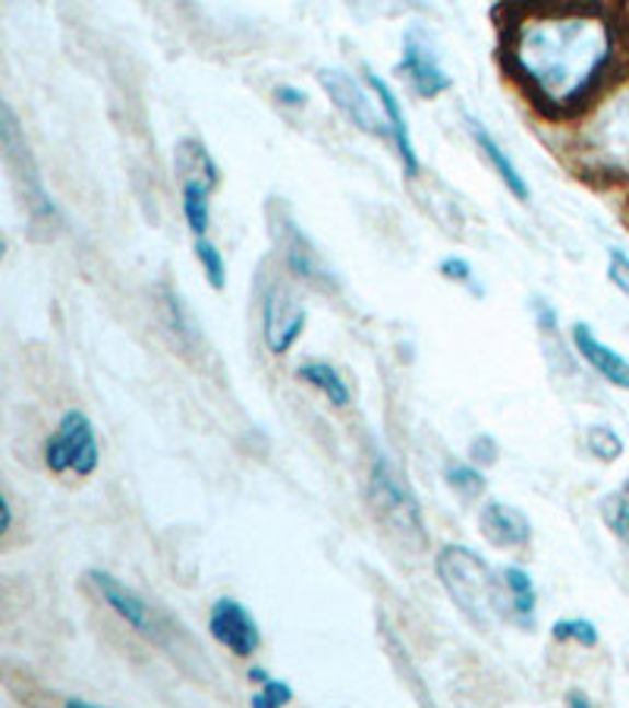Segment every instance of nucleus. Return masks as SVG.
<instances>
[{
    "mask_svg": "<svg viewBox=\"0 0 629 708\" xmlns=\"http://www.w3.org/2000/svg\"><path fill=\"white\" fill-rule=\"evenodd\" d=\"M627 35L620 10L554 0V7L526 13L510 26L506 67L535 104L551 114H576L620 79Z\"/></svg>",
    "mask_w": 629,
    "mask_h": 708,
    "instance_id": "f257e3e1",
    "label": "nucleus"
},
{
    "mask_svg": "<svg viewBox=\"0 0 629 708\" xmlns=\"http://www.w3.org/2000/svg\"><path fill=\"white\" fill-rule=\"evenodd\" d=\"M434 570L453 605L459 607V614L469 617L476 627H488L494 617L513 620L503 573L498 577L494 567L485 557H478L473 548L444 545L441 555L434 557Z\"/></svg>",
    "mask_w": 629,
    "mask_h": 708,
    "instance_id": "f03ea898",
    "label": "nucleus"
},
{
    "mask_svg": "<svg viewBox=\"0 0 629 708\" xmlns=\"http://www.w3.org/2000/svg\"><path fill=\"white\" fill-rule=\"evenodd\" d=\"M579 154L595 177L629 183V70L592 104L579 132Z\"/></svg>",
    "mask_w": 629,
    "mask_h": 708,
    "instance_id": "7ed1b4c3",
    "label": "nucleus"
},
{
    "mask_svg": "<svg viewBox=\"0 0 629 708\" xmlns=\"http://www.w3.org/2000/svg\"><path fill=\"white\" fill-rule=\"evenodd\" d=\"M369 507L387 535H394L406 552L422 555L428 548V530L422 504L406 481L394 460L387 454H375L369 469Z\"/></svg>",
    "mask_w": 629,
    "mask_h": 708,
    "instance_id": "20e7f679",
    "label": "nucleus"
},
{
    "mask_svg": "<svg viewBox=\"0 0 629 708\" xmlns=\"http://www.w3.org/2000/svg\"><path fill=\"white\" fill-rule=\"evenodd\" d=\"M89 582L95 585L104 605L110 607L124 624H129L139 636H145L149 642H154L164 652H176L179 655V642H189V636L183 632V627L176 624L167 611H161L158 605H151L149 599H142L136 589H129L126 582L117 577L104 573V570H92Z\"/></svg>",
    "mask_w": 629,
    "mask_h": 708,
    "instance_id": "39448f33",
    "label": "nucleus"
},
{
    "mask_svg": "<svg viewBox=\"0 0 629 708\" xmlns=\"http://www.w3.org/2000/svg\"><path fill=\"white\" fill-rule=\"evenodd\" d=\"M0 142H3V158H7V167H10L13 183H16L20 196H23L28 218L35 224H42V228L54 230L57 221H60V211H57V205L45 189V179H42V171L35 164V154L28 149V139L20 129V120L10 111V104L0 107Z\"/></svg>",
    "mask_w": 629,
    "mask_h": 708,
    "instance_id": "423d86ee",
    "label": "nucleus"
},
{
    "mask_svg": "<svg viewBox=\"0 0 629 708\" xmlns=\"http://www.w3.org/2000/svg\"><path fill=\"white\" fill-rule=\"evenodd\" d=\"M258 312H261V337L265 347L275 356H287L305 330V305L296 297L293 283L283 275H268V268H261L258 275Z\"/></svg>",
    "mask_w": 629,
    "mask_h": 708,
    "instance_id": "0eeeda50",
    "label": "nucleus"
},
{
    "mask_svg": "<svg viewBox=\"0 0 629 708\" xmlns=\"http://www.w3.org/2000/svg\"><path fill=\"white\" fill-rule=\"evenodd\" d=\"M268 224H271V236H275L277 253L283 262V271L290 278L312 283L318 290H334V275L325 265L322 253L315 249V243L308 240V233L300 228V221L293 218V211L283 202L268 205Z\"/></svg>",
    "mask_w": 629,
    "mask_h": 708,
    "instance_id": "6e6552de",
    "label": "nucleus"
},
{
    "mask_svg": "<svg viewBox=\"0 0 629 708\" xmlns=\"http://www.w3.org/2000/svg\"><path fill=\"white\" fill-rule=\"evenodd\" d=\"M98 438L95 426L89 422L85 413L70 409L57 422V431L45 441V466L50 473H75V476H92L98 469Z\"/></svg>",
    "mask_w": 629,
    "mask_h": 708,
    "instance_id": "1a4fd4ad",
    "label": "nucleus"
},
{
    "mask_svg": "<svg viewBox=\"0 0 629 708\" xmlns=\"http://www.w3.org/2000/svg\"><path fill=\"white\" fill-rule=\"evenodd\" d=\"M318 85L325 89V95L343 114L347 124H352V127L359 129V132H365V136L391 139V127H387L384 114H377L372 95L365 92V85L352 77V73L337 70V67H327V70L318 73Z\"/></svg>",
    "mask_w": 629,
    "mask_h": 708,
    "instance_id": "9d476101",
    "label": "nucleus"
},
{
    "mask_svg": "<svg viewBox=\"0 0 629 708\" xmlns=\"http://www.w3.org/2000/svg\"><path fill=\"white\" fill-rule=\"evenodd\" d=\"M400 73L412 85V92L428 102L444 95L453 85V77H447V70L441 67V57L434 51L431 38L419 26L406 28V35H403Z\"/></svg>",
    "mask_w": 629,
    "mask_h": 708,
    "instance_id": "9b49d317",
    "label": "nucleus"
},
{
    "mask_svg": "<svg viewBox=\"0 0 629 708\" xmlns=\"http://www.w3.org/2000/svg\"><path fill=\"white\" fill-rule=\"evenodd\" d=\"M208 632L236 658H249L261 646V630L252 611L236 599H218L208 614Z\"/></svg>",
    "mask_w": 629,
    "mask_h": 708,
    "instance_id": "f8f14e48",
    "label": "nucleus"
},
{
    "mask_svg": "<svg viewBox=\"0 0 629 708\" xmlns=\"http://www.w3.org/2000/svg\"><path fill=\"white\" fill-rule=\"evenodd\" d=\"M365 85L372 89V95L377 98V107H381V114H384V120L391 127V142L397 146L403 174L416 177L422 171V164H419V154H416V142H412V132H409V120H406L400 95L394 92V85L387 79L377 77L375 70H365Z\"/></svg>",
    "mask_w": 629,
    "mask_h": 708,
    "instance_id": "ddd939ff",
    "label": "nucleus"
},
{
    "mask_svg": "<svg viewBox=\"0 0 629 708\" xmlns=\"http://www.w3.org/2000/svg\"><path fill=\"white\" fill-rule=\"evenodd\" d=\"M570 337H573V347H576V353L582 356V362H589V369L604 379L610 387H617V391H627L629 394V359L617 347H610L607 340H602L592 325H585V322H576L573 330H570Z\"/></svg>",
    "mask_w": 629,
    "mask_h": 708,
    "instance_id": "4468645a",
    "label": "nucleus"
},
{
    "mask_svg": "<svg viewBox=\"0 0 629 708\" xmlns=\"http://www.w3.org/2000/svg\"><path fill=\"white\" fill-rule=\"evenodd\" d=\"M466 120V132H469V139L476 142L478 154L491 164V171L501 177V183L520 199V202H528L532 199V189H528V179L520 174V167H516V161L510 158V152L503 149L501 142L491 136V129L485 127L478 117H473V114H466L463 117Z\"/></svg>",
    "mask_w": 629,
    "mask_h": 708,
    "instance_id": "2eb2a0df",
    "label": "nucleus"
},
{
    "mask_svg": "<svg viewBox=\"0 0 629 708\" xmlns=\"http://www.w3.org/2000/svg\"><path fill=\"white\" fill-rule=\"evenodd\" d=\"M478 526L494 548H526L532 542V523L526 513L503 501H488L481 507Z\"/></svg>",
    "mask_w": 629,
    "mask_h": 708,
    "instance_id": "dca6fc26",
    "label": "nucleus"
},
{
    "mask_svg": "<svg viewBox=\"0 0 629 708\" xmlns=\"http://www.w3.org/2000/svg\"><path fill=\"white\" fill-rule=\"evenodd\" d=\"M174 171L176 177H179V183H183V179H201V183H208V186H214V189H218V183H221V171H218L214 158H211V152L205 149V142L196 139V136H186V139L176 142Z\"/></svg>",
    "mask_w": 629,
    "mask_h": 708,
    "instance_id": "f3484780",
    "label": "nucleus"
},
{
    "mask_svg": "<svg viewBox=\"0 0 629 708\" xmlns=\"http://www.w3.org/2000/svg\"><path fill=\"white\" fill-rule=\"evenodd\" d=\"M211 193L214 186L201 179H183L179 183V205H183V221L193 236H208L211 228Z\"/></svg>",
    "mask_w": 629,
    "mask_h": 708,
    "instance_id": "a211bd4d",
    "label": "nucleus"
},
{
    "mask_svg": "<svg viewBox=\"0 0 629 708\" xmlns=\"http://www.w3.org/2000/svg\"><path fill=\"white\" fill-rule=\"evenodd\" d=\"M296 375H300V381H305L308 387H315L318 394H325L327 404H334V406L350 404V387H347V381L340 379V372H337L330 362H325V359L302 362L300 369H296Z\"/></svg>",
    "mask_w": 629,
    "mask_h": 708,
    "instance_id": "6ab92c4d",
    "label": "nucleus"
},
{
    "mask_svg": "<svg viewBox=\"0 0 629 708\" xmlns=\"http://www.w3.org/2000/svg\"><path fill=\"white\" fill-rule=\"evenodd\" d=\"M503 585L510 595V607H513V620L532 627L535 624V605H538V592L535 582L528 577V570L523 567H503Z\"/></svg>",
    "mask_w": 629,
    "mask_h": 708,
    "instance_id": "aec40b11",
    "label": "nucleus"
},
{
    "mask_svg": "<svg viewBox=\"0 0 629 708\" xmlns=\"http://www.w3.org/2000/svg\"><path fill=\"white\" fill-rule=\"evenodd\" d=\"M444 479L451 485L453 491L459 495V498H478V495H485V476H481V469L473 466V463H459V460H447V466H444Z\"/></svg>",
    "mask_w": 629,
    "mask_h": 708,
    "instance_id": "412c9836",
    "label": "nucleus"
},
{
    "mask_svg": "<svg viewBox=\"0 0 629 708\" xmlns=\"http://www.w3.org/2000/svg\"><path fill=\"white\" fill-rule=\"evenodd\" d=\"M193 253H196V262L201 265V275L205 280L214 287V290H224L226 287V262L224 253L208 240V236H196V243H193Z\"/></svg>",
    "mask_w": 629,
    "mask_h": 708,
    "instance_id": "4be33fe9",
    "label": "nucleus"
},
{
    "mask_svg": "<svg viewBox=\"0 0 629 708\" xmlns=\"http://www.w3.org/2000/svg\"><path fill=\"white\" fill-rule=\"evenodd\" d=\"M551 636L557 642H576L582 649H595L602 632L589 617H563L551 627Z\"/></svg>",
    "mask_w": 629,
    "mask_h": 708,
    "instance_id": "5701e85b",
    "label": "nucleus"
},
{
    "mask_svg": "<svg viewBox=\"0 0 629 708\" xmlns=\"http://www.w3.org/2000/svg\"><path fill=\"white\" fill-rule=\"evenodd\" d=\"M585 448H589V454L595 456V460H602V463H617L624 456V438L610 429V426H589V431H585Z\"/></svg>",
    "mask_w": 629,
    "mask_h": 708,
    "instance_id": "b1692460",
    "label": "nucleus"
},
{
    "mask_svg": "<svg viewBox=\"0 0 629 708\" xmlns=\"http://www.w3.org/2000/svg\"><path fill=\"white\" fill-rule=\"evenodd\" d=\"M164 305H167V322H171V328L176 330V337H179L186 347H193V344H196V337H199V330H196V322H193L189 309H186L183 300H179V293L164 290Z\"/></svg>",
    "mask_w": 629,
    "mask_h": 708,
    "instance_id": "393cba45",
    "label": "nucleus"
},
{
    "mask_svg": "<svg viewBox=\"0 0 629 708\" xmlns=\"http://www.w3.org/2000/svg\"><path fill=\"white\" fill-rule=\"evenodd\" d=\"M607 280H610V287L629 300V253L627 249H620V246H610L607 249Z\"/></svg>",
    "mask_w": 629,
    "mask_h": 708,
    "instance_id": "a878e982",
    "label": "nucleus"
},
{
    "mask_svg": "<svg viewBox=\"0 0 629 708\" xmlns=\"http://www.w3.org/2000/svg\"><path fill=\"white\" fill-rule=\"evenodd\" d=\"M293 703V686L283 681L271 677L268 683H261V693L252 696V706L255 708H277V706H290Z\"/></svg>",
    "mask_w": 629,
    "mask_h": 708,
    "instance_id": "bb28decb",
    "label": "nucleus"
},
{
    "mask_svg": "<svg viewBox=\"0 0 629 708\" xmlns=\"http://www.w3.org/2000/svg\"><path fill=\"white\" fill-rule=\"evenodd\" d=\"M438 271H441V278L453 280V283H463V287H473V278H476L473 265H469L463 255H447V258H441ZM473 293H478L476 287H473Z\"/></svg>",
    "mask_w": 629,
    "mask_h": 708,
    "instance_id": "cd10ccee",
    "label": "nucleus"
},
{
    "mask_svg": "<svg viewBox=\"0 0 629 708\" xmlns=\"http://www.w3.org/2000/svg\"><path fill=\"white\" fill-rule=\"evenodd\" d=\"M532 312H535V325L545 337H560V318H557V309L545 300H535L532 303Z\"/></svg>",
    "mask_w": 629,
    "mask_h": 708,
    "instance_id": "c85d7f7f",
    "label": "nucleus"
},
{
    "mask_svg": "<svg viewBox=\"0 0 629 708\" xmlns=\"http://www.w3.org/2000/svg\"><path fill=\"white\" fill-rule=\"evenodd\" d=\"M607 523L629 552V501H614V507L607 510Z\"/></svg>",
    "mask_w": 629,
    "mask_h": 708,
    "instance_id": "c756f323",
    "label": "nucleus"
},
{
    "mask_svg": "<svg viewBox=\"0 0 629 708\" xmlns=\"http://www.w3.org/2000/svg\"><path fill=\"white\" fill-rule=\"evenodd\" d=\"M275 98H277V104H283V107H293V111H300V107H305V104H308L305 92H302V89H296V85H277Z\"/></svg>",
    "mask_w": 629,
    "mask_h": 708,
    "instance_id": "7c9ffc66",
    "label": "nucleus"
},
{
    "mask_svg": "<svg viewBox=\"0 0 629 708\" xmlns=\"http://www.w3.org/2000/svg\"><path fill=\"white\" fill-rule=\"evenodd\" d=\"M473 460L485 463V466H491V463L498 460V444H494V441H491L488 434L476 438V441H473Z\"/></svg>",
    "mask_w": 629,
    "mask_h": 708,
    "instance_id": "2f4dec72",
    "label": "nucleus"
},
{
    "mask_svg": "<svg viewBox=\"0 0 629 708\" xmlns=\"http://www.w3.org/2000/svg\"><path fill=\"white\" fill-rule=\"evenodd\" d=\"M0 510H3V526H0V532H10L13 530V507H10L7 498L0 501Z\"/></svg>",
    "mask_w": 629,
    "mask_h": 708,
    "instance_id": "473e14b6",
    "label": "nucleus"
},
{
    "mask_svg": "<svg viewBox=\"0 0 629 708\" xmlns=\"http://www.w3.org/2000/svg\"><path fill=\"white\" fill-rule=\"evenodd\" d=\"M567 703H570V706H579V708L592 706V703H589V696H585V693H576V689H573V693H567Z\"/></svg>",
    "mask_w": 629,
    "mask_h": 708,
    "instance_id": "72a5a7b5",
    "label": "nucleus"
},
{
    "mask_svg": "<svg viewBox=\"0 0 629 708\" xmlns=\"http://www.w3.org/2000/svg\"><path fill=\"white\" fill-rule=\"evenodd\" d=\"M249 681L252 683H258V686H261V683L271 681V674H268L265 668H252V671H249Z\"/></svg>",
    "mask_w": 629,
    "mask_h": 708,
    "instance_id": "f704fd0d",
    "label": "nucleus"
},
{
    "mask_svg": "<svg viewBox=\"0 0 629 708\" xmlns=\"http://www.w3.org/2000/svg\"><path fill=\"white\" fill-rule=\"evenodd\" d=\"M620 16H624V23L629 28V0H620Z\"/></svg>",
    "mask_w": 629,
    "mask_h": 708,
    "instance_id": "c9c22d12",
    "label": "nucleus"
},
{
    "mask_svg": "<svg viewBox=\"0 0 629 708\" xmlns=\"http://www.w3.org/2000/svg\"><path fill=\"white\" fill-rule=\"evenodd\" d=\"M570 3H604V0H570Z\"/></svg>",
    "mask_w": 629,
    "mask_h": 708,
    "instance_id": "e433bc0d",
    "label": "nucleus"
}]
</instances>
